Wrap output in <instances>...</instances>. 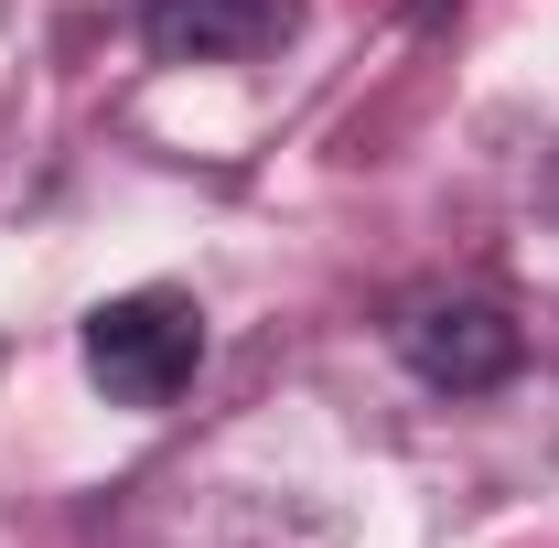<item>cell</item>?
I'll return each mask as SVG.
<instances>
[{
    "instance_id": "3957f363",
    "label": "cell",
    "mask_w": 559,
    "mask_h": 548,
    "mask_svg": "<svg viewBox=\"0 0 559 548\" xmlns=\"http://www.w3.org/2000/svg\"><path fill=\"white\" fill-rule=\"evenodd\" d=\"M290 33V0H151V55L162 65H248Z\"/></svg>"
},
{
    "instance_id": "6da1fadb",
    "label": "cell",
    "mask_w": 559,
    "mask_h": 548,
    "mask_svg": "<svg viewBox=\"0 0 559 548\" xmlns=\"http://www.w3.org/2000/svg\"><path fill=\"white\" fill-rule=\"evenodd\" d=\"M205 366V312L183 290H119L86 312V377L119 409H173Z\"/></svg>"
},
{
    "instance_id": "7a4b0ae2",
    "label": "cell",
    "mask_w": 559,
    "mask_h": 548,
    "mask_svg": "<svg viewBox=\"0 0 559 548\" xmlns=\"http://www.w3.org/2000/svg\"><path fill=\"white\" fill-rule=\"evenodd\" d=\"M399 355H409L419 388L474 398V388H506V377H516L527 334H516V312H506V301H485V290H430V301H409V312H399Z\"/></svg>"
}]
</instances>
